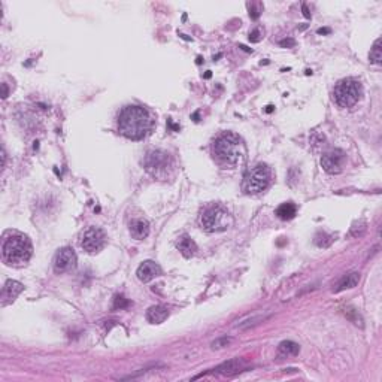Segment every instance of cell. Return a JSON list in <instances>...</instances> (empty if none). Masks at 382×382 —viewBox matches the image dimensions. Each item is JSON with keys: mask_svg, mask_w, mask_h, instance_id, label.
I'll return each mask as SVG.
<instances>
[{"mask_svg": "<svg viewBox=\"0 0 382 382\" xmlns=\"http://www.w3.org/2000/svg\"><path fill=\"white\" fill-rule=\"evenodd\" d=\"M153 127L150 112L142 106H126L118 115V130L133 140L144 139Z\"/></svg>", "mask_w": 382, "mask_h": 382, "instance_id": "obj_1", "label": "cell"}, {"mask_svg": "<svg viewBox=\"0 0 382 382\" xmlns=\"http://www.w3.org/2000/svg\"><path fill=\"white\" fill-rule=\"evenodd\" d=\"M214 153L217 159L227 166H236L245 159V147L234 133H223L214 142Z\"/></svg>", "mask_w": 382, "mask_h": 382, "instance_id": "obj_2", "label": "cell"}, {"mask_svg": "<svg viewBox=\"0 0 382 382\" xmlns=\"http://www.w3.org/2000/svg\"><path fill=\"white\" fill-rule=\"evenodd\" d=\"M3 257L11 264H24L32 257V244L26 236L14 234L3 244Z\"/></svg>", "mask_w": 382, "mask_h": 382, "instance_id": "obj_3", "label": "cell"}, {"mask_svg": "<svg viewBox=\"0 0 382 382\" xmlns=\"http://www.w3.org/2000/svg\"><path fill=\"white\" fill-rule=\"evenodd\" d=\"M144 167L151 176H154L157 179H167V176L173 167V163L167 153H164L161 150H153V151L147 153V156L144 159Z\"/></svg>", "mask_w": 382, "mask_h": 382, "instance_id": "obj_4", "label": "cell"}, {"mask_svg": "<svg viewBox=\"0 0 382 382\" xmlns=\"http://www.w3.org/2000/svg\"><path fill=\"white\" fill-rule=\"evenodd\" d=\"M200 223L206 231L218 233V231H224L228 228V225L231 224V217L225 208L220 206V205H212L203 211Z\"/></svg>", "mask_w": 382, "mask_h": 382, "instance_id": "obj_5", "label": "cell"}, {"mask_svg": "<svg viewBox=\"0 0 382 382\" xmlns=\"http://www.w3.org/2000/svg\"><path fill=\"white\" fill-rule=\"evenodd\" d=\"M272 178L270 167L267 164H257L253 169H250L244 178V191L248 194H257L267 188Z\"/></svg>", "mask_w": 382, "mask_h": 382, "instance_id": "obj_6", "label": "cell"}, {"mask_svg": "<svg viewBox=\"0 0 382 382\" xmlns=\"http://www.w3.org/2000/svg\"><path fill=\"white\" fill-rule=\"evenodd\" d=\"M333 96L341 108H352L361 97V84L354 78L342 79L336 84Z\"/></svg>", "mask_w": 382, "mask_h": 382, "instance_id": "obj_7", "label": "cell"}, {"mask_svg": "<svg viewBox=\"0 0 382 382\" xmlns=\"http://www.w3.org/2000/svg\"><path fill=\"white\" fill-rule=\"evenodd\" d=\"M105 245H106V234L99 227H88L81 236V247L84 248V251L90 254L100 253L105 248Z\"/></svg>", "mask_w": 382, "mask_h": 382, "instance_id": "obj_8", "label": "cell"}, {"mask_svg": "<svg viewBox=\"0 0 382 382\" xmlns=\"http://www.w3.org/2000/svg\"><path fill=\"white\" fill-rule=\"evenodd\" d=\"M345 164V154L341 150H331L321 157V166L327 173H341Z\"/></svg>", "mask_w": 382, "mask_h": 382, "instance_id": "obj_9", "label": "cell"}, {"mask_svg": "<svg viewBox=\"0 0 382 382\" xmlns=\"http://www.w3.org/2000/svg\"><path fill=\"white\" fill-rule=\"evenodd\" d=\"M54 270L57 273H63L70 269H73L76 266V254L72 248L66 247L57 251V254L54 255Z\"/></svg>", "mask_w": 382, "mask_h": 382, "instance_id": "obj_10", "label": "cell"}, {"mask_svg": "<svg viewBox=\"0 0 382 382\" xmlns=\"http://www.w3.org/2000/svg\"><path fill=\"white\" fill-rule=\"evenodd\" d=\"M139 281L142 282H150L153 281L154 278H157L161 275V267H160L157 263L148 260V261H144L139 267H137V272H136Z\"/></svg>", "mask_w": 382, "mask_h": 382, "instance_id": "obj_11", "label": "cell"}, {"mask_svg": "<svg viewBox=\"0 0 382 382\" xmlns=\"http://www.w3.org/2000/svg\"><path fill=\"white\" fill-rule=\"evenodd\" d=\"M245 366V363L241 360V358H233V360H228L223 364H220L215 370L217 375H223V376H231L234 373H239L241 369Z\"/></svg>", "mask_w": 382, "mask_h": 382, "instance_id": "obj_12", "label": "cell"}, {"mask_svg": "<svg viewBox=\"0 0 382 382\" xmlns=\"http://www.w3.org/2000/svg\"><path fill=\"white\" fill-rule=\"evenodd\" d=\"M130 233L133 236V239L136 241H142L150 234V223L144 218H137L130 224Z\"/></svg>", "mask_w": 382, "mask_h": 382, "instance_id": "obj_13", "label": "cell"}, {"mask_svg": "<svg viewBox=\"0 0 382 382\" xmlns=\"http://www.w3.org/2000/svg\"><path fill=\"white\" fill-rule=\"evenodd\" d=\"M169 317V309L163 305H157V306H153L148 309L147 312V319L151 322V324H161L164 322Z\"/></svg>", "mask_w": 382, "mask_h": 382, "instance_id": "obj_14", "label": "cell"}, {"mask_svg": "<svg viewBox=\"0 0 382 382\" xmlns=\"http://www.w3.org/2000/svg\"><path fill=\"white\" fill-rule=\"evenodd\" d=\"M178 250L181 251V254L184 255V257L190 258V257H193V255L196 254L197 245H196V242L191 239L190 236L184 234V236L179 237V241H178Z\"/></svg>", "mask_w": 382, "mask_h": 382, "instance_id": "obj_15", "label": "cell"}, {"mask_svg": "<svg viewBox=\"0 0 382 382\" xmlns=\"http://www.w3.org/2000/svg\"><path fill=\"white\" fill-rule=\"evenodd\" d=\"M24 290V285L18 281H14V279H9L6 284H5V288H3V299H8L9 302H14L15 297Z\"/></svg>", "mask_w": 382, "mask_h": 382, "instance_id": "obj_16", "label": "cell"}, {"mask_svg": "<svg viewBox=\"0 0 382 382\" xmlns=\"http://www.w3.org/2000/svg\"><path fill=\"white\" fill-rule=\"evenodd\" d=\"M360 282V273H357V272H351L348 275H345L339 282H338V285L335 288V291L336 293H341V291H344V290H350V288H354V287H357V284Z\"/></svg>", "mask_w": 382, "mask_h": 382, "instance_id": "obj_17", "label": "cell"}, {"mask_svg": "<svg viewBox=\"0 0 382 382\" xmlns=\"http://www.w3.org/2000/svg\"><path fill=\"white\" fill-rule=\"evenodd\" d=\"M299 351H300V347L293 341H284L278 347V354L281 357H294L299 354Z\"/></svg>", "mask_w": 382, "mask_h": 382, "instance_id": "obj_18", "label": "cell"}, {"mask_svg": "<svg viewBox=\"0 0 382 382\" xmlns=\"http://www.w3.org/2000/svg\"><path fill=\"white\" fill-rule=\"evenodd\" d=\"M297 214V206L294 203H282L281 206H278L276 209V215L281 218V220H291L294 218Z\"/></svg>", "mask_w": 382, "mask_h": 382, "instance_id": "obj_19", "label": "cell"}, {"mask_svg": "<svg viewBox=\"0 0 382 382\" xmlns=\"http://www.w3.org/2000/svg\"><path fill=\"white\" fill-rule=\"evenodd\" d=\"M382 60V53H381V39H376L372 50H370V62L375 64H379Z\"/></svg>", "mask_w": 382, "mask_h": 382, "instance_id": "obj_20", "label": "cell"}, {"mask_svg": "<svg viewBox=\"0 0 382 382\" xmlns=\"http://www.w3.org/2000/svg\"><path fill=\"white\" fill-rule=\"evenodd\" d=\"M231 342H233L231 338L224 336V338H220V339H217V341L212 342V348H214V350H220V348H224V347H228Z\"/></svg>", "mask_w": 382, "mask_h": 382, "instance_id": "obj_21", "label": "cell"}, {"mask_svg": "<svg viewBox=\"0 0 382 382\" xmlns=\"http://www.w3.org/2000/svg\"><path fill=\"white\" fill-rule=\"evenodd\" d=\"M248 6H250V17L253 20H257L260 17V14H261V9H263L261 3H251Z\"/></svg>", "mask_w": 382, "mask_h": 382, "instance_id": "obj_22", "label": "cell"}, {"mask_svg": "<svg viewBox=\"0 0 382 382\" xmlns=\"http://www.w3.org/2000/svg\"><path fill=\"white\" fill-rule=\"evenodd\" d=\"M128 302L123 297V296H117L115 297V303H114V309H123V308H127Z\"/></svg>", "mask_w": 382, "mask_h": 382, "instance_id": "obj_23", "label": "cell"}, {"mask_svg": "<svg viewBox=\"0 0 382 382\" xmlns=\"http://www.w3.org/2000/svg\"><path fill=\"white\" fill-rule=\"evenodd\" d=\"M266 319V317H254V318H251V319H247L244 324H241L239 327L241 328H248L250 325H255V324H258L260 321H264Z\"/></svg>", "mask_w": 382, "mask_h": 382, "instance_id": "obj_24", "label": "cell"}, {"mask_svg": "<svg viewBox=\"0 0 382 382\" xmlns=\"http://www.w3.org/2000/svg\"><path fill=\"white\" fill-rule=\"evenodd\" d=\"M263 39V30L261 29H255L254 32L250 33V40L251 42H260Z\"/></svg>", "mask_w": 382, "mask_h": 382, "instance_id": "obj_25", "label": "cell"}, {"mask_svg": "<svg viewBox=\"0 0 382 382\" xmlns=\"http://www.w3.org/2000/svg\"><path fill=\"white\" fill-rule=\"evenodd\" d=\"M294 43H296V42H294L293 39H288V40H281V42H279V45H281V46H294Z\"/></svg>", "mask_w": 382, "mask_h": 382, "instance_id": "obj_26", "label": "cell"}, {"mask_svg": "<svg viewBox=\"0 0 382 382\" xmlns=\"http://www.w3.org/2000/svg\"><path fill=\"white\" fill-rule=\"evenodd\" d=\"M303 8V15L306 17V18H311V14H309V11H308V8H306V5H303L302 6Z\"/></svg>", "mask_w": 382, "mask_h": 382, "instance_id": "obj_27", "label": "cell"}, {"mask_svg": "<svg viewBox=\"0 0 382 382\" xmlns=\"http://www.w3.org/2000/svg\"><path fill=\"white\" fill-rule=\"evenodd\" d=\"M2 88H3V99L8 96V88H6V84H2Z\"/></svg>", "mask_w": 382, "mask_h": 382, "instance_id": "obj_28", "label": "cell"}, {"mask_svg": "<svg viewBox=\"0 0 382 382\" xmlns=\"http://www.w3.org/2000/svg\"><path fill=\"white\" fill-rule=\"evenodd\" d=\"M319 34H324V33H330V29H319Z\"/></svg>", "mask_w": 382, "mask_h": 382, "instance_id": "obj_29", "label": "cell"}, {"mask_svg": "<svg viewBox=\"0 0 382 382\" xmlns=\"http://www.w3.org/2000/svg\"><path fill=\"white\" fill-rule=\"evenodd\" d=\"M241 48H242V50H244V51H248V53H250V51H251V50H250V48H247V46H245V45H241Z\"/></svg>", "mask_w": 382, "mask_h": 382, "instance_id": "obj_30", "label": "cell"}, {"mask_svg": "<svg viewBox=\"0 0 382 382\" xmlns=\"http://www.w3.org/2000/svg\"><path fill=\"white\" fill-rule=\"evenodd\" d=\"M267 112H272L273 111V106H267V109H266Z\"/></svg>", "mask_w": 382, "mask_h": 382, "instance_id": "obj_31", "label": "cell"}]
</instances>
